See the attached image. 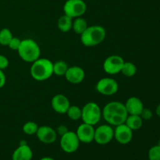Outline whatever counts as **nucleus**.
Wrapping results in <instances>:
<instances>
[{"mask_svg":"<svg viewBox=\"0 0 160 160\" xmlns=\"http://www.w3.org/2000/svg\"><path fill=\"white\" fill-rule=\"evenodd\" d=\"M102 116L108 124L117 127L125 123L128 113L123 103L112 101L104 106L102 110Z\"/></svg>","mask_w":160,"mask_h":160,"instance_id":"f257e3e1","label":"nucleus"},{"mask_svg":"<svg viewBox=\"0 0 160 160\" xmlns=\"http://www.w3.org/2000/svg\"><path fill=\"white\" fill-rule=\"evenodd\" d=\"M30 73L34 80L45 81L53 75V62L46 58H39L32 62Z\"/></svg>","mask_w":160,"mask_h":160,"instance_id":"f03ea898","label":"nucleus"},{"mask_svg":"<svg viewBox=\"0 0 160 160\" xmlns=\"http://www.w3.org/2000/svg\"><path fill=\"white\" fill-rule=\"evenodd\" d=\"M106 36V31L103 27L93 25L88 27L81 34V42L86 47L96 46L105 40Z\"/></svg>","mask_w":160,"mask_h":160,"instance_id":"7ed1b4c3","label":"nucleus"},{"mask_svg":"<svg viewBox=\"0 0 160 160\" xmlns=\"http://www.w3.org/2000/svg\"><path fill=\"white\" fill-rule=\"evenodd\" d=\"M17 52L24 62L32 63L40 58L41 48L35 41L27 38L21 40V44Z\"/></svg>","mask_w":160,"mask_h":160,"instance_id":"20e7f679","label":"nucleus"},{"mask_svg":"<svg viewBox=\"0 0 160 160\" xmlns=\"http://www.w3.org/2000/svg\"><path fill=\"white\" fill-rule=\"evenodd\" d=\"M81 120L83 123L95 126L101 120L102 109L96 102H90L81 108Z\"/></svg>","mask_w":160,"mask_h":160,"instance_id":"39448f33","label":"nucleus"},{"mask_svg":"<svg viewBox=\"0 0 160 160\" xmlns=\"http://www.w3.org/2000/svg\"><path fill=\"white\" fill-rule=\"evenodd\" d=\"M87 11V5L84 0H67L64 3V14L74 19L82 17Z\"/></svg>","mask_w":160,"mask_h":160,"instance_id":"423d86ee","label":"nucleus"},{"mask_svg":"<svg viewBox=\"0 0 160 160\" xmlns=\"http://www.w3.org/2000/svg\"><path fill=\"white\" fill-rule=\"evenodd\" d=\"M80 141L77 136L76 132L68 131L66 134L61 136L60 147L61 149L66 153L71 154L78 151L80 147Z\"/></svg>","mask_w":160,"mask_h":160,"instance_id":"0eeeda50","label":"nucleus"},{"mask_svg":"<svg viewBox=\"0 0 160 160\" xmlns=\"http://www.w3.org/2000/svg\"><path fill=\"white\" fill-rule=\"evenodd\" d=\"M114 138V129L109 124H102L95 129L94 141L100 145L110 143Z\"/></svg>","mask_w":160,"mask_h":160,"instance_id":"6e6552de","label":"nucleus"},{"mask_svg":"<svg viewBox=\"0 0 160 160\" xmlns=\"http://www.w3.org/2000/svg\"><path fill=\"white\" fill-rule=\"evenodd\" d=\"M96 91L99 94L106 96H110L117 93L119 90V84L112 78H103L96 84Z\"/></svg>","mask_w":160,"mask_h":160,"instance_id":"1a4fd4ad","label":"nucleus"},{"mask_svg":"<svg viewBox=\"0 0 160 160\" xmlns=\"http://www.w3.org/2000/svg\"><path fill=\"white\" fill-rule=\"evenodd\" d=\"M124 59L119 55H112L105 59L103 62V70L109 75H116L121 72L124 63Z\"/></svg>","mask_w":160,"mask_h":160,"instance_id":"9d476101","label":"nucleus"},{"mask_svg":"<svg viewBox=\"0 0 160 160\" xmlns=\"http://www.w3.org/2000/svg\"><path fill=\"white\" fill-rule=\"evenodd\" d=\"M114 138L120 145H128L132 141L133 131L125 123L118 125L114 129Z\"/></svg>","mask_w":160,"mask_h":160,"instance_id":"9b49d317","label":"nucleus"},{"mask_svg":"<svg viewBox=\"0 0 160 160\" xmlns=\"http://www.w3.org/2000/svg\"><path fill=\"white\" fill-rule=\"evenodd\" d=\"M39 142L46 145L54 143L57 139V133L56 130L49 126H41L38 129L36 133Z\"/></svg>","mask_w":160,"mask_h":160,"instance_id":"f8f14e48","label":"nucleus"},{"mask_svg":"<svg viewBox=\"0 0 160 160\" xmlns=\"http://www.w3.org/2000/svg\"><path fill=\"white\" fill-rule=\"evenodd\" d=\"M76 134L81 143L89 144L94 141L95 128L92 125L83 123L78 127Z\"/></svg>","mask_w":160,"mask_h":160,"instance_id":"ddd939ff","label":"nucleus"},{"mask_svg":"<svg viewBox=\"0 0 160 160\" xmlns=\"http://www.w3.org/2000/svg\"><path fill=\"white\" fill-rule=\"evenodd\" d=\"M51 106L53 110L59 114L67 113V109L70 106L69 98L62 94H57L52 97Z\"/></svg>","mask_w":160,"mask_h":160,"instance_id":"4468645a","label":"nucleus"},{"mask_svg":"<svg viewBox=\"0 0 160 160\" xmlns=\"http://www.w3.org/2000/svg\"><path fill=\"white\" fill-rule=\"evenodd\" d=\"M66 80L68 82L73 84H78L82 82L85 78V72L84 69L78 66H73L70 67L66 72L65 76Z\"/></svg>","mask_w":160,"mask_h":160,"instance_id":"2eb2a0df","label":"nucleus"},{"mask_svg":"<svg viewBox=\"0 0 160 160\" xmlns=\"http://www.w3.org/2000/svg\"><path fill=\"white\" fill-rule=\"evenodd\" d=\"M128 115H139L143 110L144 104L142 100L136 96L130 97L124 103Z\"/></svg>","mask_w":160,"mask_h":160,"instance_id":"dca6fc26","label":"nucleus"},{"mask_svg":"<svg viewBox=\"0 0 160 160\" xmlns=\"http://www.w3.org/2000/svg\"><path fill=\"white\" fill-rule=\"evenodd\" d=\"M33 152L28 145H19L12 154V160H31Z\"/></svg>","mask_w":160,"mask_h":160,"instance_id":"f3484780","label":"nucleus"},{"mask_svg":"<svg viewBox=\"0 0 160 160\" xmlns=\"http://www.w3.org/2000/svg\"><path fill=\"white\" fill-rule=\"evenodd\" d=\"M73 18H71L69 16L63 14L59 18L57 22L58 28L62 32H69L70 30H72L73 27Z\"/></svg>","mask_w":160,"mask_h":160,"instance_id":"a211bd4d","label":"nucleus"},{"mask_svg":"<svg viewBox=\"0 0 160 160\" xmlns=\"http://www.w3.org/2000/svg\"><path fill=\"white\" fill-rule=\"evenodd\" d=\"M124 123L133 131H138L143 125V120L139 115H128Z\"/></svg>","mask_w":160,"mask_h":160,"instance_id":"6ab92c4d","label":"nucleus"},{"mask_svg":"<svg viewBox=\"0 0 160 160\" xmlns=\"http://www.w3.org/2000/svg\"><path fill=\"white\" fill-rule=\"evenodd\" d=\"M88 23L86 21L85 19H84L83 17H77L73 20V27H72V29L73 30L76 34H80L81 35L88 28Z\"/></svg>","mask_w":160,"mask_h":160,"instance_id":"aec40b11","label":"nucleus"},{"mask_svg":"<svg viewBox=\"0 0 160 160\" xmlns=\"http://www.w3.org/2000/svg\"><path fill=\"white\" fill-rule=\"evenodd\" d=\"M69 68L67 62L63 60H58L56 62H53V74L56 76L62 77L65 76L66 72Z\"/></svg>","mask_w":160,"mask_h":160,"instance_id":"412c9836","label":"nucleus"},{"mask_svg":"<svg viewBox=\"0 0 160 160\" xmlns=\"http://www.w3.org/2000/svg\"><path fill=\"white\" fill-rule=\"evenodd\" d=\"M120 73L128 78L134 77L137 73V67L132 62H124Z\"/></svg>","mask_w":160,"mask_h":160,"instance_id":"4be33fe9","label":"nucleus"},{"mask_svg":"<svg viewBox=\"0 0 160 160\" xmlns=\"http://www.w3.org/2000/svg\"><path fill=\"white\" fill-rule=\"evenodd\" d=\"M12 34L9 28H2L0 30V45L2 46H8L9 42L12 38Z\"/></svg>","mask_w":160,"mask_h":160,"instance_id":"5701e85b","label":"nucleus"},{"mask_svg":"<svg viewBox=\"0 0 160 160\" xmlns=\"http://www.w3.org/2000/svg\"><path fill=\"white\" fill-rule=\"evenodd\" d=\"M81 112H82L81 108H80L79 106L70 105L69 109H67V114L70 120L76 121V120L81 119Z\"/></svg>","mask_w":160,"mask_h":160,"instance_id":"b1692460","label":"nucleus"},{"mask_svg":"<svg viewBox=\"0 0 160 160\" xmlns=\"http://www.w3.org/2000/svg\"><path fill=\"white\" fill-rule=\"evenodd\" d=\"M39 126L37 123L34 121H28L23 124V132L27 135H34L37 133Z\"/></svg>","mask_w":160,"mask_h":160,"instance_id":"393cba45","label":"nucleus"},{"mask_svg":"<svg viewBox=\"0 0 160 160\" xmlns=\"http://www.w3.org/2000/svg\"><path fill=\"white\" fill-rule=\"evenodd\" d=\"M148 160H160V146L154 145L148 150Z\"/></svg>","mask_w":160,"mask_h":160,"instance_id":"a878e982","label":"nucleus"},{"mask_svg":"<svg viewBox=\"0 0 160 160\" xmlns=\"http://www.w3.org/2000/svg\"><path fill=\"white\" fill-rule=\"evenodd\" d=\"M20 44H21V40H20V38H18L17 37H12V38L11 39L9 45H8V47H9L11 50L17 51L18 48H20Z\"/></svg>","mask_w":160,"mask_h":160,"instance_id":"bb28decb","label":"nucleus"},{"mask_svg":"<svg viewBox=\"0 0 160 160\" xmlns=\"http://www.w3.org/2000/svg\"><path fill=\"white\" fill-rule=\"evenodd\" d=\"M140 117L143 120H149L152 118L153 112L152 111L148 108H144L143 110L142 111L140 114Z\"/></svg>","mask_w":160,"mask_h":160,"instance_id":"cd10ccee","label":"nucleus"},{"mask_svg":"<svg viewBox=\"0 0 160 160\" xmlns=\"http://www.w3.org/2000/svg\"><path fill=\"white\" fill-rule=\"evenodd\" d=\"M9 59L3 55H0V70H3L9 67Z\"/></svg>","mask_w":160,"mask_h":160,"instance_id":"c85d7f7f","label":"nucleus"},{"mask_svg":"<svg viewBox=\"0 0 160 160\" xmlns=\"http://www.w3.org/2000/svg\"><path fill=\"white\" fill-rule=\"evenodd\" d=\"M56 131V133H57V135L59 134L61 137V136L63 135L64 134H66V133L68 131V128H67V127H66L65 125H60V126L58 127Z\"/></svg>","mask_w":160,"mask_h":160,"instance_id":"c756f323","label":"nucleus"},{"mask_svg":"<svg viewBox=\"0 0 160 160\" xmlns=\"http://www.w3.org/2000/svg\"><path fill=\"white\" fill-rule=\"evenodd\" d=\"M6 83V77L3 70H0V89L2 88Z\"/></svg>","mask_w":160,"mask_h":160,"instance_id":"7c9ffc66","label":"nucleus"},{"mask_svg":"<svg viewBox=\"0 0 160 160\" xmlns=\"http://www.w3.org/2000/svg\"><path fill=\"white\" fill-rule=\"evenodd\" d=\"M156 114L160 118V104L158 105L157 107H156Z\"/></svg>","mask_w":160,"mask_h":160,"instance_id":"2f4dec72","label":"nucleus"},{"mask_svg":"<svg viewBox=\"0 0 160 160\" xmlns=\"http://www.w3.org/2000/svg\"><path fill=\"white\" fill-rule=\"evenodd\" d=\"M40 160H55V159L52 157H48V156H46V157L42 158Z\"/></svg>","mask_w":160,"mask_h":160,"instance_id":"473e14b6","label":"nucleus"},{"mask_svg":"<svg viewBox=\"0 0 160 160\" xmlns=\"http://www.w3.org/2000/svg\"><path fill=\"white\" fill-rule=\"evenodd\" d=\"M28 145V143L26 142V141L24 140H22L20 142V144H19V145Z\"/></svg>","mask_w":160,"mask_h":160,"instance_id":"72a5a7b5","label":"nucleus"},{"mask_svg":"<svg viewBox=\"0 0 160 160\" xmlns=\"http://www.w3.org/2000/svg\"><path fill=\"white\" fill-rule=\"evenodd\" d=\"M158 145H159V146H160V139L159 140V142H158V144H157Z\"/></svg>","mask_w":160,"mask_h":160,"instance_id":"f704fd0d","label":"nucleus"}]
</instances>
